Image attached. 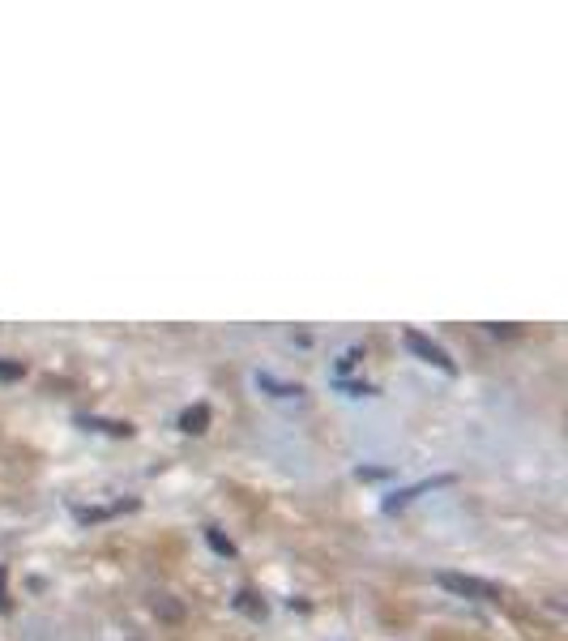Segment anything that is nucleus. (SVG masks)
<instances>
[{
	"label": "nucleus",
	"instance_id": "f257e3e1",
	"mask_svg": "<svg viewBox=\"0 0 568 641\" xmlns=\"http://www.w3.org/2000/svg\"><path fill=\"white\" fill-rule=\"evenodd\" d=\"M406 346L423 359V363H436V368H444V372H453V359L444 355V346H436L431 338H423L419 329H406Z\"/></svg>",
	"mask_w": 568,
	"mask_h": 641
},
{
	"label": "nucleus",
	"instance_id": "20e7f679",
	"mask_svg": "<svg viewBox=\"0 0 568 641\" xmlns=\"http://www.w3.org/2000/svg\"><path fill=\"white\" fill-rule=\"evenodd\" d=\"M205 539H209V543H214V552H222V556H231V552H236V548L226 543V539H222L218 531H205Z\"/></svg>",
	"mask_w": 568,
	"mask_h": 641
},
{
	"label": "nucleus",
	"instance_id": "39448f33",
	"mask_svg": "<svg viewBox=\"0 0 568 641\" xmlns=\"http://www.w3.org/2000/svg\"><path fill=\"white\" fill-rule=\"evenodd\" d=\"M18 372H22V368H5V363H0V376H5V380H13Z\"/></svg>",
	"mask_w": 568,
	"mask_h": 641
},
{
	"label": "nucleus",
	"instance_id": "f03ea898",
	"mask_svg": "<svg viewBox=\"0 0 568 641\" xmlns=\"http://www.w3.org/2000/svg\"><path fill=\"white\" fill-rule=\"evenodd\" d=\"M440 586L444 590H453V594H466V599H500L492 586H483V582H475V577H458V573H440Z\"/></svg>",
	"mask_w": 568,
	"mask_h": 641
},
{
	"label": "nucleus",
	"instance_id": "7ed1b4c3",
	"mask_svg": "<svg viewBox=\"0 0 568 641\" xmlns=\"http://www.w3.org/2000/svg\"><path fill=\"white\" fill-rule=\"evenodd\" d=\"M205 419H209V411H205V407H197V411H188V415H184V428H188V432H201V424H205Z\"/></svg>",
	"mask_w": 568,
	"mask_h": 641
}]
</instances>
